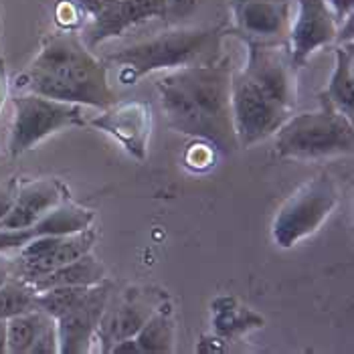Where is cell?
Masks as SVG:
<instances>
[{"label":"cell","instance_id":"1","mask_svg":"<svg viewBox=\"0 0 354 354\" xmlns=\"http://www.w3.org/2000/svg\"><path fill=\"white\" fill-rule=\"evenodd\" d=\"M17 87L57 102L100 109L118 102L109 85L108 65L73 30L49 35L35 61L17 80Z\"/></svg>","mask_w":354,"mask_h":354},{"label":"cell","instance_id":"2","mask_svg":"<svg viewBox=\"0 0 354 354\" xmlns=\"http://www.w3.org/2000/svg\"><path fill=\"white\" fill-rule=\"evenodd\" d=\"M221 39L223 28L218 27L172 28L111 53L106 63L118 67L120 82L132 85L156 71L215 61Z\"/></svg>","mask_w":354,"mask_h":354},{"label":"cell","instance_id":"3","mask_svg":"<svg viewBox=\"0 0 354 354\" xmlns=\"http://www.w3.org/2000/svg\"><path fill=\"white\" fill-rule=\"evenodd\" d=\"M354 148L353 120L334 108L320 93V108L290 115L275 132V154L279 158H326L351 154Z\"/></svg>","mask_w":354,"mask_h":354},{"label":"cell","instance_id":"4","mask_svg":"<svg viewBox=\"0 0 354 354\" xmlns=\"http://www.w3.org/2000/svg\"><path fill=\"white\" fill-rule=\"evenodd\" d=\"M231 63L209 61L180 67L170 73L172 82L180 85L203 111L217 134V150L221 154H233L239 148L231 113Z\"/></svg>","mask_w":354,"mask_h":354},{"label":"cell","instance_id":"5","mask_svg":"<svg viewBox=\"0 0 354 354\" xmlns=\"http://www.w3.org/2000/svg\"><path fill=\"white\" fill-rule=\"evenodd\" d=\"M340 201V189L330 174H318L294 192L273 221V241L290 249L314 235L334 213Z\"/></svg>","mask_w":354,"mask_h":354},{"label":"cell","instance_id":"6","mask_svg":"<svg viewBox=\"0 0 354 354\" xmlns=\"http://www.w3.org/2000/svg\"><path fill=\"white\" fill-rule=\"evenodd\" d=\"M15 118L8 136L10 156H21L45 138L53 136L65 128L85 126L83 106L57 102L39 93H21L12 97Z\"/></svg>","mask_w":354,"mask_h":354},{"label":"cell","instance_id":"7","mask_svg":"<svg viewBox=\"0 0 354 354\" xmlns=\"http://www.w3.org/2000/svg\"><path fill=\"white\" fill-rule=\"evenodd\" d=\"M231 113L239 146L249 148L277 132V128L292 115L275 104L272 97L245 73L231 75Z\"/></svg>","mask_w":354,"mask_h":354},{"label":"cell","instance_id":"8","mask_svg":"<svg viewBox=\"0 0 354 354\" xmlns=\"http://www.w3.org/2000/svg\"><path fill=\"white\" fill-rule=\"evenodd\" d=\"M247 61L241 67L275 104L290 113L298 106V67L288 43H245Z\"/></svg>","mask_w":354,"mask_h":354},{"label":"cell","instance_id":"9","mask_svg":"<svg viewBox=\"0 0 354 354\" xmlns=\"http://www.w3.org/2000/svg\"><path fill=\"white\" fill-rule=\"evenodd\" d=\"M95 239L97 235L93 227L67 235H39L19 249L15 259V277L32 283L35 279L89 253Z\"/></svg>","mask_w":354,"mask_h":354},{"label":"cell","instance_id":"10","mask_svg":"<svg viewBox=\"0 0 354 354\" xmlns=\"http://www.w3.org/2000/svg\"><path fill=\"white\" fill-rule=\"evenodd\" d=\"M231 32L245 43H286L292 27L290 0H231Z\"/></svg>","mask_w":354,"mask_h":354},{"label":"cell","instance_id":"11","mask_svg":"<svg viewBox=\"0 0 354 354\" xmlns=\"http://www.w3.org/2000/svg\"><path fill=\"white\" fill-rule=\"evenodd\" d=\"M109 292H111V283L108 279L89 286L87 294L75 308L55 318L59 353L83 354L89 351V344L95 338V330L102 320V314L108 306Z\"/></svg>","mask_w":354,"mask_h":354},{"label":"cell","instance_id":"12","mask_svg":"<svg viewBox=\"0 0 354 354\" xmlns=\"http://www.w3.org/2000/svg\"><path fill=\"white\" fill-rule=\"evenodd\" d=\"M93 128H100L111 138H115L130 156L144 162L148 156V142L152 132V108L142 100L115 102L102 115L91 120Z\"/></svg>","mask_w":354,"mask_h":354},{"label":"cell","instance_id":"13","mask_svg":"<svg viewBox=\"0 0 354 354\" xmlns=\"http://www.w3.org/2000/svg\"><path fill=\"white\" fill-rule=\"evenodd\" d=\"M338 37V21L324 0H298L296 19L288 32V49L294 65L300 69L306 65L308 57L332 45Z\"/></svg>","mask_w":354,"mask_h":354},{"label":"cell","instance_id":"14","mask_svg":"<svg viewBox=\"0 0 354 354\" xmlns=\"http://www.w3.org/2000/svg\"><path fill=\"white\" fill-rule=\"evenodd\" d=\"M164 0H109L106 10L91 19L85 28L83 43L89 49L106 43L108 39L124 35L128 28L136 27L150 19L164 21Z\"/></svg>","mask_w":354,"mask_h":354},{"label":"cell","instance_id":"15","mask_svg":"<svg viewBox=\"0 0 354 354\" xmlns=\"http://www.w3.org/2000/svg\"><path fill=\"white\" fill-rule=\"evenodd\" d=\"M95 213L71 203L69 198L59 203L53 211H49L41 221L25 229H0V255L6 251H19L28 241L39 235H67L91 227Z\"/></svg>","mask_w":354,"mask_h":354},{"label":"cell","instance_id":"16","mask_svg":"<svg viewBox=\"0 0 354 354\" xmlns=\"http://www.w3.org/2000/svg\"><path fill=\"white\" fill-rule=\"evenodd\" d=\"M67 198H69V192L57 178H37V180L21 183L17 198L8 215L2 218L0 229L30 227Z\"/></svg>","mask_w":354,"mask_h":354},{"label":"cell","instance_id":"17","mask_svg":"<svg viewBox=\"0 0 354 354\" xmlns=\"http://www.w3.org/2000/svg\"><path fill=\"white\" fill-rule=\"evenodd\" d=\"M156 87L160 93V102H162L168 126L185 136L205 140V142L213 144L217 150V134H215L213 126L209 124V120L198 109V106L192 102L191 95L180 85L172 82L170 75H166L164 80H158Z\"/></svg>","mask_w":354,"mask_h":354},{"label":"cell","instance_id":"18","mask_svg":"<svg viewBox=\"0 0 354 354\" xmlns=\"http://www.w3.org/2000/svg\"><path fill=\"white\" fill-rule=\"evenodd\" d=\"M158 306H154L150 300L142 296H128L122 304H118L113 310L106 306L102 320L95 330V338L100 340V351L109 353L111 346L124 338L136 336L138 330L146 324V320L154 314Z\"/></svg>","mask_w":354,"mask_h":354},{"label":"cell","instance_id":"19","mask_svg":"<svg viewBox=\"0 0 354 354\" xmlns=\"http://www.w3.org/2000/svg\"><path fill=\"white\" fill-rule=\"evenodd\" d=\"M106 279V266L97 261L91 251L82 257L57 268L51 273L35 279L30 286L35 292L51 290V288H61V286H95Z\"/></svg>","mask_w":354,"mask_h":354},{"label":"cell","instance_id":"20","mask_svg":"<svg viewBox=\"0 0 354 354\" xmlns=\"http://www.w3.org/2000/svg\"><path fill=\"white\" fill-rule=\"evenodd\" d=\"M334 108L346 118H354V49L353 41L340 43L334 49V71L324 91Z\"/></svg>","mask_w":354,"mask_h":354},{"label":"cell","instance_id":"21","mask_svg":"<svg viewBox=\"0 0 354 354\" xmlns=\"http://www.w3.org/2000/svg\"><path fill=\"white\" fill-rule=\"evenodd\" d=\"M49 322H53V318H49L41 310H30V312L8 318L6 320V353L28 354L32 342Z\"/></svg>","mask_w":354,"mask_h":354},{"label":"cell","instance_id":"22","mask_svg":"<svg viewBox=\"0 0 354 354\" xmlns=\"http://www.w3.org/2000/svg\"><path fill=\"white\" fill-rule=\"evenodd\" d=\"M134 340L138 344V353L162 354L174 351V324L162 306L156 308L154 314L146 320V324L138 330Z\"/></svg>","mask_w":354,"mask_h":354},{"label":"cell","instance_id":"23","mask_svg":"<svg viewBox=\"0 0 354 354\" xmlns=\"http://www.w3.org/2000/svg\"><path fill=\"white\" fill-rule=\"evenodd\" d=\"M37 310V292L21 277H10L0 281V318L8 320L12 316Z\"/></svg>","mask_w":354,"mask_h":354},{"label":"cell","instance_id":"24","mask_svg":"<svg viewBox=\"0 0 354 354\" xmlns=\"http://www.w3.org/2000/svg\"><path fill=\"white\" fill-rule=\"evenodd\" d=\"M89 288V286H87ZM85 286H61L37 292V310L45 312L49 318H59L71 308H75L87 294Z\"/></svg>","mask_w":354,"mask_h":354},{"label":"cell","instance_id":"25","mask_svg":"<svg viewBox=\"0 0 354 354\" xmlns=\"http://www.w3.org/2000/svg\"><path fill=\"white\" fill-rule=\"evenodd\" d=\"M215 154H217V150L213 144H209L205 140H196V144H192L191 150L187 152L185 160L194 170H207L215 162Z\"/></svg>","mask_w":354,"mask_h":354},{"label":"cell","instance_id":"26","mask_svg":"<svg viewBox=\"0 0 354 354\" xmlns=\"http://www.w3.org/2000/svg\"><path fill=\"white\" fill-rule=\"evenodd\" d=\"M55 17H57V25L63 30H73L82 23V17L85 15L73 0H59L55 6Z\"/></svg>","mask_w":354,"mask_h":354},{"label":"cell","instance_id":"27","mask_svg":"<svg viewBox=\"0 0 354 354\" xmlns=\"http://www.w3.org/2000/svg\"><path fill=\"white\" fill-rule=\"evenodd\" d=\"M59 353V342H57V330H55V320L43 328V332L37 336L32 342L28 354H57Z\"/></svg>","mask_w":354,"mask_h":354},{"label":"cell","instance_id":"28","mask_svg":"<svg viewBox=\"0 0 354 354\" xmlns=\"http://www.w3.org/2000/svg\"><path fill=\"white\" fill-rule=\"evenodd\" d=\"M19 185H21V180L17 176H10V178L0 183V223H2V218L8 215V211H10V207H12V203L17 198Z\"/></svg>","mask_w":354,"mask_h":354},{"label":"cell","instance_id":"29","mask_svg":"<svg viewBox=\"0 0 354 354\" xmlns=\"http://www.w3.org/2000/svg\"><path fill=\"white\" fill-rule=\"evenodd\" d=\"M196 8V0H164V21L172 23L178 19L189 17L192 10Z\"/></svg>","mask_w":354,"mask_h":354},{"label":"cell","instance_id":"30","mask_svg":"<svg viewBox=\"0 0 354 354\" xmlns=\"http://www.w3.org/2000/svg\"><path fill=\"white\" fill-rule=\"evenodd\" d=\"M328 6L332 8L338 25H342L346 19L353 17V8H354V0H324Z\"/></svg>","mask_w":354,"mask_h":354},{"label":"cell","instance_id":"31","mask_svg":"<svg viewBox=\"0 0 354 354\" xmlns=\"http://www.w3.org/2000/svg\"><path fill=\"white\" fill-rule=\"evenodd\" d=\"M6 100H8V77H6V63L0 55V111L4 108Z\"/></svg>","mask_w":354,"mask_h":354},{"label":"cell","instance_id":"32","mask_svg":"<svg viewBox=\"0 0 354 354\" xmlns=\"http://www.w3.org/2000/svg\"><path fill=\"white\" fill-rule=\"evenodd\" d=\"M6 353V320L0 318V354Z\"/></svg>","mask_w":354,"mask_h":354},{"label":"cell","instance_id":"33","mask_svg":"<svg viewBox=\"0 0 354 354\" xmlns=\"http://www.w3.org/2000/svg\"><path fill=\"white\" fill-rule=\"evenodd\" d=\"M0 15H2V4H0Z\"/></svg>","mask_w":354,"mask_h":354}]
</instances>
